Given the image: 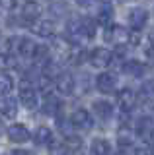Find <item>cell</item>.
Returning <instances> with one entry per match:
<instances>
[{
  "label": "cell",
  "instance_id": "ba28073f",
  "mask_svg": "<svg viewBox=\"0 0 154 155\" xmlns=\"http://www.w3.org/2000/svg\"><path fill=\"white\" fill-rule=\"evenodd\" d=\"M146 21H148V12L144 8H133L131 10V14H129V27H131V31L138 33L146 25Z\"/></svg>",
  "mask_w": 154,
  "mask_h": 155
},
{
  "label": "cell",
  "instance_id": "9a60e30c",
  "mask_svg": "<svg viewBox=\"0 0 154 155\" xmlns=\"http://www.w3.org/2000/svg\"><path fill=\"white\" fill-rule=\"evenodd\" d=\"M61 109H62V105H61L59 97L53 95V93H47L45 95V101H43V113H47V114H51V116H57Z\"/></svg>",
  "mask_w": 154,
  "mask_h": 155
},
{
  "label": "cell",
  "instance_id": "4316f807",
  "mask_svg": "<svg viewBox=\"0 0 154 155\" xmlns=\"http://www.w3.org/2000/svg\"><path fill=\"white\" fill-rule=\"evenodd\" d=\"M115 155H131V151H129V147H119V151Z\"/></svg>",
  "mask_w": 154,
  "mask_h": 155
},
{
  "label": "cell",
  "instance_id": "2e32d148",
  "mask_svg": "<svg viewBox=\"0 0 154 155\" xmlns=\"http://www.w3.org/2000/svg\"><path fill=\"white\" fill-rule=\"evenodd\" d=\"M123 72H125L127 76L141 78L144 72H146V66H144L141 60H137V58H131V60H127V62L123 64Z\"/></svg>",
  "mask_w": 154,
  "mask_h": 155
},
{
  "label": "cell",
  "instance_id": "6da1fadb",
  "mask_svg": "<svg viewBox=\"0 0 154 155\" xmlns=\"http://www.w3.org/2000/svg\"><path fill=\"white\" fill-rule=\"evenodd\" d=\"M66 35H68L70 43L78 45V43H84L88 39H94L96 35V23L92 19L84 18V19H70L66 23Z\"/></svg>",
  "mask_w": 154,
  "mask_h": 155
},
{
  "label": "cell",
  "instance_id": "5bb4252c",
  "mask_svg": "<svg viewBox=\"0 0 154 155\" xmlns=\"http://www.w3.org/2000/svg\"><path fill=\"white\" fill-rule=\"evenodd\" d=\"M92 109H94V114L98 116V118H102V120H109L111 118V114H113V107L109 101H94V105H92Z\"/></svg>",
  "mask_w": 154,
  "mask_h": 155
},
{
  "label": "cell",
  "instance_id": "7c38bea8",
  "mask_svg": "<svg viewBox=\"0 0 154 155\" xmlns=\"http://www.w3.org/2000/svg\"><path fill=\"white\" fill-rule=\"evenodd\" d=\"M31 31L39 37H53L55 35V21L53 19H37L35 23H31Z\"/></svg>",
  "mask_w": 154,
  "mask_h": 155
},
{
  "label": "cell",
  "instance_id": "5b68a950",
  "mask_svg": "<svg viewBox=\"0 0 154 155\" xmlns=\"http://www.w3.org/2000/svg\"><path fill=\"white\" fill-rule=\"evenodd\" d=\"M18 8H20L18 16H20L23 21L27 23V25H31V23H35L37 19H39V14H41L39 4H35V2H27V4H18Z\"/></svg>",
  "mask_w": 154,
  "mask_h": 155
},
{
  "label": "cell",
  "instance_id": "484cf974",
  "mask_svg": "<svg viewBox=\"0 0 154 155\" xmlns=\"http://www.w3.org/2000/svg\"><path fill=\"white\" fill-rule=\"evenodd\" d=\"M12 155H33L31 151H26V149H14Z\"/></svg>",
  "mask_w": 154,
  "mask_h": 155
},
{
  "label": "cell",
  "instance_id": "52a82bcc",
  "mask_svg": "<svg viewBox=\"0 0 154 155\" xmlns=\"http://www.w3.org/2000/svg\"><path fill=\"white\" fill-rule=\"evenodd\" d=\"M96 87H98L100 93H111L117 87V76L113 72H102L96 78Z\"/></svg>",
  "mask_w": 154,
  "mask_h": 155
},
{
  "label": "cell",
  "instance_id": "83f0119b",
  "mask_svg": "<svg viewBox=\"0 0 154 155\" xmlns=\"http://www.w3.org/2000/svg\"><path fill=\"white\" fill-rule=\"evenodd\" d=\"M2 134H4V122L0 120V136H2Z\"/></svg>",
  "mask_w": 154,
  "mask_h": 155
},
{
  "label": "cell",
  "instance_id": "30bf717a",
  "mask_svg": "<svg viewBox=\"0 0 154 155\" xmlns=\"http://www.w3.org/2000/svg\"><path fill=\"white\" fill-rule=\"evenodd\" d=\"M55 87H57V91H59L61 95H72L74 93V87H76V81H74V78L70 74L62 72V74L55 80Z\"/></svg>",
  "mask_w": 154,
  "mask_h": 155
},
{
  "label": "cell",
  "instance_id": "4fadbf2b",
  "mask_svg": "<svg viewBox=\"0 0 154 155\" xmlns=\"http://www.w3.org/2000/svg\"><path fill=\"white\" fill-rule=\"evenodd\" d=\"M0 114L6 118H16L18 114V101L14 97H0Z\"/></svg>",
  "mask_w": 154,
  "mask_h": 155
},
{
  "label": "cell",
  "instance_id": "cb8c5ba5",
  "mask_svg": "<svg viewBox=\"0 0 154 155\" xmlns=\"http://www.w3.org/2000/svg\"><path fill=\"white\" fill-rule=\"evenodd\" d=\"M133 155H154V147L150 143H146V142H141L137 147H135Z\"/></svg>",
  "mask_w": 154,
  "mask_h": 155
},
{
  "label": "cell",
  "instance_id": "603a6c76",
  "mask_svg": "<svg viewBox=\"0 0 154 155\" xmlns=\"http://www.w3.org/2000/svg\"><path fill=\"white\" fill-rule=\"evenodd\" d=\"M62 145H65L70 153H74V151H78V149L82 147V140H80L78 136L72 134V136H66V138H65V143H62Z\"/></svg>",
  "mask_w": 154,
  "mask_h": 155
},
{
  "label": "cell",
  "instance_id": "d4e9b609",
  "mask_svg": "<svg viewBox=\"0 0 154 155\" xmlns=\"http://www.w3.org/2000/svg\"><path fill=\"white\" fill-rule=\"evenodd\" d=\"M49 10L55 14V16H62V14H65V10H66V6H65V4H51Z\"/></svg>",
  "mask_w": 154,
  "mask_h": 155
},
{
  "label": "cell",
  "instance_id": "9c48e42d",
  "mask_svg": "<svg viewBox=\"0 0 154 155\" xmlns=\"http://www.w3.org/2000/svg\"><path fill=\"white\" fill-rule=\"evenodd\" d=\"M6 136H8V140H10L12 143H26L27 140L31 138L30 130H27L23 124H12L10 128L6 130Z\"/></svg>",
  "mask_w": 154,
  "mask_h": 155
},
{
  "label": "cell",
  "instance_id": "8992f818",
  "mask_svg": "<svg viewBox=\"0 0 154 155\" xmlns=\"http://www.w3.org/2000/svg\"><path fill=\"white\" fill-rule=\"evenodd\" d=\"M135 105H137V95L131 87H123V89L117 91V107L123 113H129Z\"/></svg>",
  "mask_w": 154,
  "mask_h": 155
},
{
  "label": "cell",
  "instance_id": "7a4b0ae2",
  "mask_svg": "<svg viewBox=\"0 0 154 155\" xmlns=\"http://www.w3.org/2000/svg\"><path fill=\"white\" fill-rule=\"evenodd\" d=\"M18 91H20V103L26 107V109H37V105H39V97H37V89L31 85V81H27L26 78L20 81V87H18Z\"/></svg>",
  "mask_w": 154,
  "mask_h": 155
},
{
  "label": "cell",
  "instance_id": "44dd1931",
  "mask_svg": "<svg viewBox=\"0 0 154 155\" xmlns=\"http://www.w3.org/2000/svg\"><path fill=\"white\" fill-rule=\"evenodd\" d=\"M14 87V80L8 74H0V97H8Z\"/></svg>",
  "mask_w": 154,
  "mask_h": 155
},
{
  "label": "cell",
  "instance_id": "ac0fdd59",
  "mask_svg": "<svg viewBox=\"0 0 154 155\" xmlns=\"http://www.w3.org/2000/svg\"><path fill=\"white\" fill-rule=\"evenodd\" d=\"M33 142L37 145H53V130L47 126H39L33 132Z\"/></svg>",
  "mask_w": 154,
  "mask_h": 155
},
{
  "label": "cell",
  "instance_id": "277c9868",
  "mask_svg": "<svg viewBox=\"0 0 154 155\" xmlns=\"http://www.w3.org/2000/svg\"><path fill=\"white\" fill-rule=\"evenodd\" d=\"M68 122L72 124V128H78V130H90L94 126L92 114H90L86 109H76L74 113H72Z\"/></svg>",
  "mask_w": 154,
  "mask_h": 155
},
{
  "label": "cell",
  "instance_id": "7402d4cb",
  "mask_svg": "<svg viewBox=\"0 0 154 155\" xmlns=\"http://www.w3.org/2000/svg\"><path fill=\"white\" fill-rule=\"evenodd\" d=\"M16 66V60H14V56L10 54V52H0V72H8L12 70V68Z\"/></svg>",
  "mask_w": 154,
  "mask_h": 155
},
{
  "label": "cell",
  "instance_id": "3957f363",
  "mask_svg": "<svg viewBox=\"0 0 154 155\" xmlns=\"http://www.w3.org/2000/svg\"><path fill=\"white\" fill-rule=\"evenodd\" d=\"M113 58H115L113 52L109 51V48H103V47L94 48V51L88 54L90 64H92L94 68H100V70H103V68L111 66V64H113Z\"/></svg>",
  "mask_w": 154,
  "mask_h": 155
},
{
  "label": "cell",
  "instance_id": "d6986e66",
  "mask_svg": "<svg viewBox=\"0 0 154 155\" xmlns=\"http://www.w3.org/2000/svg\"><path fill=\"white\" fill-rule=\"evenodd\" d=\"M111 18H113V6L107 4V2H102L98 6V23H102V25H109Z\"/></svg>",
  "mask_w": 154,
  "mask_h": 155
},
{
  "label": "cell",
  "instance_id": "ffe728a7",
  "mask_svg": "<svg viewBox=\"0 0 154 155\" xmlns=\"http://www.w3.org/2000/svg\"><path fill=\"white\" fill-rule=\"evenodd\" d=\"M152 128H154V122L148 118V116H141V118H138V122H137V132L141 134V136L148 138V136H150V132H152Z\"/></svg>",
  "mask_w": 154,
  "mask_h": 155
},
{
  "label": "cell",
  "instance_id": "f1b7e54d",
  "mask_svg": "<svg viewBox=\"0 0 154 155\" xmlns=\"http://www.w3.org/2000/svg\"><path fill=\"white\" fill-rule=\"evenodd\" d=\"M148 138H150V142L154 143V128H152V132H150V136H148Z\"/></svg>",
  "mask_w": 154,
  "mask_h": 155
},
{
  "label": "cell",
  "instance_id": "8fae6325",
  "mask_svg": "<svg viewBox=\"0 0 154 155\" xmlns=\"http://www.w3.org/2000/svg\"><path fill=\"white\" fill-rule=\"evenodd\" d=\"M105 39L107 41L115 43L117 47H123L125 43L129 41V31L121 25H113V27H107V31H105Z\"/></svg>",
  "mask_w": 154,
  "mask_h": 155
},
{
  "label": "cell",
  "instance_id": "e0dca14e",
  "mask_svg": "<svg viewBox=\"0 0 154 155\" xmlns=\"http://www.w3.org/2000/svg\"><path fill=\"white\" fill-rule=\"evenodd\" d=\"M90 153L92 155H113V149H111V143L103 138H96L92 145H90Z\"/></svg>",
  "mask_w": 154,
  "mask_h": 155
}]
</instances>
